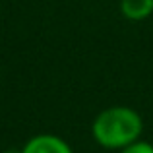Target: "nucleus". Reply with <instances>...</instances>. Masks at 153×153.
<instances>
[{
    "instance_id": "obj_1",
    "label": "nucleus",
    "mask_w": 153,
    "mask_h": 153,
    "mask_svg": "<svg viewBox=\"0 0 153 153\" xmlns=\"http://www.w3.org/2000/svg\"><path fill=\"white\" fill-rule=\"evenodd\" d=\"M143 118L128 105H112L99 112L91 122V138L108 151H120L142 140Z\"/></svg>"
},
{
    "instance_id": "obj_2",
    "label": "nucleus",
    "mask_w": 153,
    "mask_h": 153,
    "mask_svg": "<svg viewBox=\"0 0 153 153\" xmlns=\"http://www.w3.org/2000/svg\"><path fill=\"white\" fill-rule=\"evenodd\" d=\"M19 153H74L72 146L56 134H35L22 146Z\"/></svg>"
},
{
    "instance_id": "obj_3",
    "label": "nucleus",
    "mask_w": 153,
    "mask_h": 153,
    "mask_svg": "<svg viewBox=\"0 0 153 153\" xmlns=\"http://www.w3.org/2000/svg\"><path fill=\"white\" fill-rule=\"evenodd\" d=\"M120 14L128 22H143L153 14V0H120Z\"/></svg>"
},
{
    "instance_id": "obj_4",
    "label": "nucleus",
    "mask_w": 153,
    "mask_h": 153,
    "mask_svg": "<svg viewBox=\"0 0 153 153\" xmlns=\"http://www.w3.org/2000/svg\"><path fill=\"white\" fill-rule=\"evenodd\" d=\"M118 153H153V143L147 140H138V142L126 146L124 149H120Z\"/></svg>"
}]
</instances>
